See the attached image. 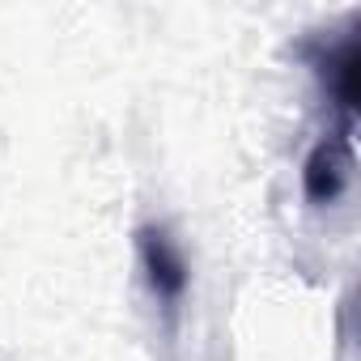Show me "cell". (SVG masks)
<instances>
[{
  "instance_id": "6da1fadb",
  "label": "cell",
  "mask_w": 361,
  "mask_h": 361,
  "mask_svg": "<svg viewBox=\"0 0 361 361\" xmlns=\"http://www.w3.org/2000/svg\"><path fill=\"white\" fill-rule=\"evenodd\" d=\"M136 259H140V272H145L153 302L174 319L188 289H192V264H188L183 247H178V238L161 221H145L136 230Z\"/></svg>"
},
{
  "instance_id": "3957f363",
  "label": "cell",
  "mask_w": 361,
  "mask_h": 361,
  "mask_svg": "<svg viewBox=\"0 0 361 361\" xmlns=\"http://www.w3.org/2000/svg\"><path fill=\"white\" fill-rule=\"evenodd\" d=\"M357 73H361V43H357V39H344L340 51L327 60V77H331L336 102L344 106L348 119H353V111H357Z\"/></svg>"
},
{
  "instance_id": "7a4b0ae2",
  "label": "cell",
  "mask_w": 361,
  "mask_h": 361,
  "mask_svg": "<svg viewBox=\"0 0 361 361\" xmlns=\"http://www.w3.org/2000/svg\"><path fill=\"white\" fill-rule=\"evenodd\" d=\"M348 170H353V153H348V140L344 136H331V140H319L314 153L306 157L302 166V192L310 204H331L344 183H348Z\"/></svg>"
}]
</instances>
